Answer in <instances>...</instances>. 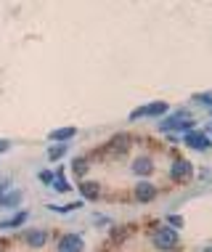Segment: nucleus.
<instances>
[{
    "label": "nucleus",
    "mask_w": 212,
    "mask_h": 252,
    "mask_svg": "<svg viewBox=\"0 0 212 252\" xmlns=\"http://www.w3.org/2000/svg\"><path fill=\"white\" fill-rule=\"evenodd\" d=\"M135 199L138 202H151L154 199V186L146 181H141L138 186H135Z\"/></svg>",
    "instance_id": "nucleus-7"
},
{
    "label": "nucleus",
    "mask_w": 212,
    "mask_h": 252,
    "mask_svg": "<svg viewBox=\"0 0 212 252\" xmlns=\"http://www.w3.org/2000/svg\"><path fill=\"white\" fill-rule=\"evenodd\" d=\"M204 252H212V247H207V250H204Z\"/></svg>",
    "instance_id": "nucleus-21"
},
{
    "label": "nucleus",
    "mask_w": 212,
    "mask_h": 252,
    "mask_svg": "<svg viewBox=\"0 0 212 252\" xmlns=\"http://www.w3.org/2000/svg\"><path fill=\"white\" fill-rule=\"evenodd\" d=\"M66 154V144H61V146H53L51 152H48V157H51V159H59V157H64Z\"/></svg>",
    "instance_id": "nucleus-15"
},
{
    "label": "nucleus",
    "mask_w": 212,
    "mask_h": 252,
    "mask_svg": "<svg viewBox=\"0 0 212 252\" xmlns=\"http://www.w3.org/2000/svg\"><path fill=\"white\" fill-rule=\"evenodd\" d=\"M83 196L95 199V196H98V186H95V183H83Z\"/></svg>",
    "instance_id": "nucleus-14"
},
{
    "label": "nucleus",
    "mask_w": 212,
    "mask_h": 252,
    "mask_svg": "<svg viewBox=\"0 0 212 252\" xmlns=\"http://www.w3.org/2000/svg\"><path fill=\"white\" fill-rule=\"evenodd\" d=\"M170 226L181 228V226H183V218H181V215H170Z\"/></svg>",
    "instance_id": "nucleus-18"
},
{
    "label": "nucleus",
    "mask_w": 212,
    "mask_h": 252,
    "mask_svg": "<svg viewBox=\"0 0 212 252\" xmlns=\"http://www.w3.org/2000/svg\"><path fill=\"white\" fill-rule=\"evenodd\" d=\"M27 220V213H19V215H13L11 220H3L0 223V228H11V226H22V223Z\"/></svg>",
    "instance_id": "nucleus-12"
},
{
    "label": "nucleus",
    "mask_w": 212,
    "mask_h": 252,
    "mask_svg": "<svg viewBox=\"0 0 212 252\" xmlns=\"http://www.w3.org/2000/svg\"><path fill=\"white\" fill-rule=\"evenodd\" d=\"M191 125H194V122H191L188 112H178V114H173L170 120L159 122V127H162V130H178V127H191Z\"/></svg>",
    "instance_id": "nucleus-2"
},
{
    "label": "nucleus",
    "mask_w": 212,
    "mask_h": 252,
    "mask_svg": "<svg viewBox=\"0 0 212 252\" xmlns=\"http://www.w3.org/2000/svg\"><path fill=\"white\" fill-rule=\"evenodd\" d=\"M53 178H56V175L48 173V170H43V173H40V181H43V183H53Z\"/></svg>",
    "instance_id": "nucleus-17"
},
{
    "label": "nucleus",
    "mask_w": 212,
    "mask_h": 252,
    "mask_svg": "<svg viewBox=\"0 0 212 252\" xmlns=\"http://www.w3.org/2000/svg\"><path fill=\"white\" fill-rule=\"evenodd\" d=\"M194 101H202V104H210V106H212V91H210V93H196Z\"/></svg>",
    "instance_id": "nucleus-16"
},
{
    "label": "nucleus",
    "mask_w": 212,
    "mask_h": 252,
    "mask_svg": "<svg viewBox=\"0 0 212 252\" xmlns=\"http://www.w3.org/2000/svg\"><path fill=\"white\" fill-rule=\"evenodd\" d=\"M19 199H22V194H19V191H13V194L0 196V204H3V207H13V204H19Z\"/></svg>",
    "instance_id": "nucleus-13"
},
{
    "label": "nucleus",
    "mask_w": 212,
    "mask_h": 252,
    "mask_svg": "<svg viewBox=\"0 0 212 252\" xmlns=\"http://www.w3.org/2000/svg\"><path fill=\"white\" fill-rule=\"evenodd\" d=\"M191 170H194V165L186 159H175L173 162V167H170V175H173L175 181H183V178H188L191 175Z\"/></svg>",
    "instance_id": "nucleus-5"
},
{
    "label": "nucleus",
    "mask_w": 212,
    "mask_h": 252,
    "mask_svg": "<svg viewBox=\"0 0 212 252\" xmlns=\"http://www.w3.org/2000/svg\"><path fill=\"white\" fill-rule=\"evenodd\" d=\"M72 135H74V127H61V130L51 133V141H69Z\"/></svg>",
    "instance_id": "nucleus-10"
},
{
    "label": "nucleus",
    "mask_w": 212,
    "mask_h": 252,
    "mask_svg": "<svg viewBox=\"0 0 212 252\" xmlns=\"http://www.w3.org/2000/svg\"><path fill=\"white\" fill-rule=\"evenodd\" d=\"M48 242V234L45 231H30V234H27V244H30V247H43V244Z\"/></svg>",
    "instance_id": "nucleus-9"
},
{
    "label": "nucleus",
    "mask_w": 212,
    "mask_h": 252,
    "mask_svg": "<svg viewBox=\"0 0 212 252\" xmlns=\"http://www.w3.org/2000/svg\"><path fill=\"white\" fill-rule=\"evenodd\" d=\"M53 189H56L59 194H64V191H69V189H72L69 183H66V178H64V173H59L56 178H53Z\"/></svg>",
    "instance_id": "nucleus-11"
},
{
    "label": "nucleus",
    "mask_w": 212,
    "mask_h": 252,
    "mask_svg": "<svg viewBox=\"0 0 212 252\" xmlns=\"http://www.w3.org/2000/svg\"><path fill=\"white\" fill-rule=\"evenodd\" d=\"M83 239L80 236H74V234H69V236H64L61 239V244H59V252H83Z\"/></svg>",
    "instance_id": "nucleus-6"
},
{
    "label": "nucleus",
    "mask_w": 212,
    "mask_h": 252,
    "mask_svg": "<svg viewBox=\"0 0 212 252\" xmlns=\"http://www.w3.org/2000/svg\"><path fill=\"white\" fill-rule=\"evenodd\" d=\"M165 112H167V104L165 101H156V104H149V106L138 109V112H133L130 117L133 120H138V117H159V114H165Z\"/></svg>",
    "instance_id": "nucleus-3"
},
{
    "label": "nucleus",
    "mask_w": 212,
    "mask_h": 252,
    "mask_svg": "<svg viewBox=\"0 0 212 252\" xmlns=\"http://www.w3.org/2000/svg\"><path fill=\"white\" fill-rule=\"evenodd\" d=\"M74 173H77V175L85 173V159H77V162H74Z\"/></svg>",
    "instance_id": "nucleus-19"
},
{
    "label": "nucleus",
    "mask_w": 212,
    "mask_h": 252,
    "mask_svg": "<svg viewBox=\"0 0 212 252\" xmlns=\"http://www.w3.org/2000/svg\"><path fill=\"white\" fill-rule=\"evenodd\" d=\"M175 242H178L175 228H159V231L154 234V247H156V250H173Z\"/></svg>",
    "instance_id": "nucleus-1"
},
{
    "label": "nucleus",
    "mask_w": 212,
    "mask_h": 252,
    "mask_svg": "<svg viewBox=\"0 0 212 252\" xmlns=\"http://www.w3.org/2000/svg\"><path fill=\"white\" fill-rule=\"evenodd\" d=\"M154 170V165H151V159L149 157H138V159L133 162V173L135 175H149Z\"/></svg>",
    "instance_id": "nucleus-8"
},
{
    "label": "nucleus",
    "mask_w": 212,
    "mask_h": 252,
    "mask_svg": "<svg viewBox=\"0 0 212 252\" xmlns=\"http://www.w3.org/2000/svg\"><path fill=\"white\" fill-rule=\"evenodd\" d=\"M186 144L191 149H196V152H207V146H210V138L204 133H196V130H188L186 133Z\"/></svg>",
    "instance_id": "nucleus-4"
},
{
    "label": "nucleus",
    "mask_w": 212,
    "mask_h": 252,
    "mask_svg": "<svg viewBox=\"0 0 212 252\" xmlns=\"http://www.w3.org/2000/svg\"><path fill=\"white\" fill-rule=\"evenodd\" d=\"M8 146H11L8 141H0V152H8Z\"/></svg>",
    "instance_id": "nucleus-20"
}]
</instances>
